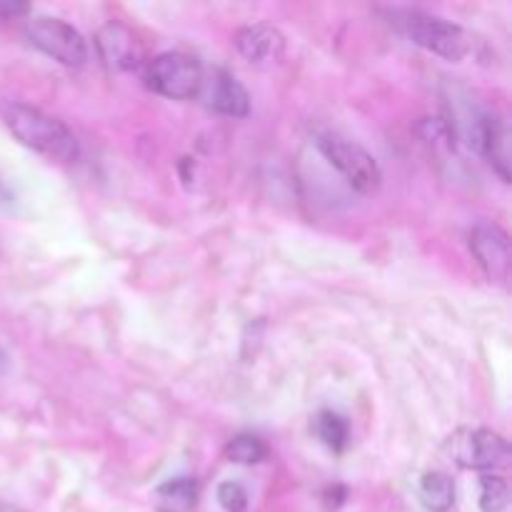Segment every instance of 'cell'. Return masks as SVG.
I'll return each mask as SVG.
<instances>
[{"label":"cell","instance_id":"obj_1","mask_svg":"<svg viewBox=\"0 0 512 512\" xmlns=\"http://www.w3.org/2000/svg\"><path fill=\"white\" fill-rule=\"evenodd\" d=\"M5 125L10 133L25 145V148L35 150V153L45 155L58 163H75L80 155L78 138L73 130L63 123V120L53 118V115L43 113L30 105L13 103L5 108L3 113Z\"/></svg>","mask_w":512,"mask_h":512},{"label":"cell","instance_id":"obj_2","mask_svg":"<svg viewBox=\"0 0 512 512\" xmlns=\"http://www.w3.org/2000/svg\"><path fill=\"white\" fill-rule=\"evenodd\" d=\"M390 23L410 40L428 53L440 55L450 63H460L470 53V35L458 23L438 18V15L423 13V10H393Z\"/></svg>","mask_w":512,"mask_h":512},{"label":"cell","instance_id":"obj_3","mask_svg":"<svg viewBox=\"0 0 512 512\" xmlns=\"http://www.w3.org/2000/svg\"><path fill=\"white\" fill-rule=\"evenodd\" d=\"M315 143H318V150L325 155V160L348 180L350 188L365 195L375 193L380 188V183H383L380 165L363 145H358L350 138H343L338 133L320 135Z\"/></svg>","mask_w":512,"mask_h":512},{"label":"cell","instance_id":"obj_4","mask_svg":"<svg viewBox=\"0 0 512 512\" xmlns=\"http://www.w3.org/2000/svg\"><path fill=\"white\" fill-rule=\"evenodd\" d=\"M25 38L33 48L68 68H80L88 60V43L70 23L50 15H35L25 23Z\"/></svg>","mask_w":512,"mask_h":512},{"label":"cell","instance_id":"obj_5","mask_svg":"<svg viewBox=\"0 0 512 512\" xmlns=\"http://www.w3.org/2000/svg\"><path fill=\"white\" fill-rule=\"evenodd\" d=\"M445 453L463 470H503L510 463V445L493 430L463 428L450 435Z\"/></svg>","mask_w":512,"mask_h":512},{"label":"cell","instance_id":"obj_6","mask_svg":"<svg viewBox=\"0 0 512 512\" xmlns=\"http://www.w3.org/2000/svg\"><path fill=\"white\" fill-rule=\"evenodd\" d=\"M145 80H148V88L163 98L190 100L198 98V90L203 85V68L193 55L163 53L150 60Z\"/></svg>","mask_w":512,"mask_h":512},{"label":"cell","instance_id":"obj_7","mask_svg":"<svg viewBox=\"0 0 512 512\" xmlns=\"http://www.w3.org/2000/svg\"><path fill=\"white\" fill-rule=\"evenodd\" d=\"M470 250L478 258L493 283H508L510 278V238L500 225L480 223L470 233Z\"/></svg>","mask_w":512,"mask_h":512},{"label":"cell","instance_id":"obj_8","mask_svg":"<svg viewBox=\"0 0 512 512\" xmlns=\"http://www.w3.org/2000/svg\"><path fill=\"white\" fill-rule=\"evenodd\" d=\"M198 98H203V103L210 110H215L220 115H228V118H245L250 113L248 90L243 88V83L235 75L225 73V70H215L210 78L203 75Z\"/></svg>","mask_w":512,"mask_h":512},{"label":"cell","instance_id":"obj_9","mask_svg":"<svg viewBox=\"0 0 512 512\" xmlns=\"http://www.w3.org/2000/svg\"><path fill=\"white\" fill-rule=\"evenodd\" d=\"M235 48L255 68H270L285 55V38L273 25H248L235 35Z\"/></svg>","mask_w":512,"mask_h":512},{"label":"cell","instance_id":"obj_10","mask_svg":"<svg viewBox=\"0 0 512 512\" xmlns=\"http://www.w3.org/2000/svg\"><path fill=\"white\" fill-rule=\"evenodd\" d=\"M95 45L100 50V58L115 70H135L143 63V45L138 43L133 30L115 20L100 28Z\"/></svg>","mask_w":512,"mask_h":512},{"label":"cell","instance_id":"obj_11","mask_svg":"<svg viewBox=\"0 0 512 512\" xmlns=\"http://www.w3.org/2000/svg\"><path fill=\"white\" fill-rule=\"evenodd\" d=\"M510 135L508 125L503 123L495 115H480L478 123H475L473 140L470 143L478 148V153H483L490 160L495 170L500 173V178L508 183L510 180Z\"/></svg>","mask_w":512,"mask_h":512},{"label":"cell","instance_id":"obj_12","mask_svg":"<svg viewBox=\"0 0 512 512\" xmlns=\"http://www.w3.org/2000/svg\"><path fill=\"white\" fill-rule=\"evenodd\" d=\"M153 505L158 512H193L198 505V485L193 478L168 480L155 488Z\"/></svg>","mask_w":512,"mask_h":512},{"label":"cell","instance_id":"obj_13","mask_svg":"<svg viewBox=\"0 0 512 512\" xmlns=\"http://www.w3.org/2000/svg\"><path fill=\"white\" fill-rule=\"evenodd\" d=\"M420 500L430 512H448L455 503V483L448 473H425Z\"/></svg>","mask_w":512,"mask_h":512},{"label":"cell","instance_id":"obj_14","mask_svg":"<svg viewBox=\"0 0 512 512\" xmlns=\"http://www.w3.org/2000/svg\"><path fill=\"white\" fill-rule=\"evenodd\" d=\"M315 430H318L320 440L328 445L333 453H343L350 443V425L343 415L333 413V410H325L315 420Z\"/></svg>","mask_w":512,"mask_h":512},{"label":"cell","instance_id":"obj_15","mask_svg":"<svg viewBox=\"0 0 512 512\" xmlns=\"http://www.w3.org/2000/svg\"><path fill=\"white\" fill-rule=\"evenodd\" d=\"M225 455L238 465H255L263 463V460L268 458V448H265L263 440L255 438V435H238V438H233L228 443Z\"/></svg>","mask_w":512,"mask_h":512},{"label":"cell","instance_id":"obj_16","mask_svg":"<svg viewBox=\"0 0 512 512\" xmlns=\"http://www.w3.org/2000/svg\"><path fill=\"white\" fill-rule=\"evenodd\" d=\"M510 490L508 483L498 475H483L480 478V510L483 512H503L508 510Z\"/></svg>","mask_w":512,"mask_h":512},{"label":"cell","instance_id":"obj_17","mask_svg":"<svg viewBox=\"0 0 512 512\" xmlns=\"http://www.w3.org/2000/svg\"><path fill=\"white\" fill-rule=\"evenodd\" d=\"M218 503L228 512H245L248 510V493L240 483H223L218 488Z\"/></svg>","mask_w":512,"mask_h":512},{"label":"cell","instance_id":"obj_18","mask_svg":"<svg viewBox=\"0 0 512 512\" xmlns=\"http://www.w3.org/2000/svg\"><path fill=\"white\" fill-rule=\"evenodd\" d=\"M28 10V5L23 3H0V15H5V18H10V15H23Z\"/></svg>","mask_w":512,"mask_h":512},{"label":"cell","instance_id":"obj_19","mask_svg":"<svg viewBox=\"0 0 512 512\" xmlns=\"http://www.w3.org/2000/svg\"><path fill=\"white\" fill-rule=\"evenodd\" d=\"M5 368H8V358H5V353H3V350H0V373H3Z\"/></svg>","mask_w":512,"mask_h":512},{"label":"cell","instance_id":"obj_20","mask_svg":"<svg viewBox=\"0 0 512 512\" xmlns=\"http://www.w3.org/2000/svg\"><path fill=\"white\" fill-rule=\"evenodd\" d=\"M0 512H23V510H18V508H10V505H3V508H0Z\"/></svg>","mask_w":512,"mask_h":512}]
</instances>
